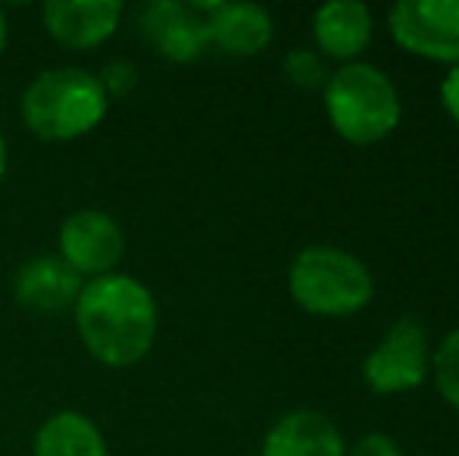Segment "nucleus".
<instances>
[{
    "label": "nucleus",
    "mask_w": 459,
    "mask_h": 456,
    "mask_svg": "<svg viewBox=\"0 0 459 456\" xmlns=\"http://www.w3.org/2000/svg\"><path fill=\"white\" fill-rule=\"evenodd\" d=\"M107 94L97 75L75 66L44 69L22 94V122L44 141H73L107 116Z\"/></svg>",
    "instance_id": "obj_2"
},
{
    "label": "nucleus",
    "mask_w": 459,
    "mask_h": 456,
    "mask_svg": "<svg viewBox=\"0 0 459 456\" xmlns=\"http://www.w3.org/2000/svg\"><path fill=\"white\" fill-rule=\"evenodd\" d=\"M126 254L122 226L103 210H79L60 226V260L79 275H109Z\"/></svg>",
    "instance_id": "obj_7"
},
{
    "label": "nucleus",
    "mask_w": 459,
    "mask_h": 456,
    "mask_svg": "<svg viewBox=\"0 0 459 456\" xmlns=\"http://www.w3.org/2000/svg\"><path fill=\"white\" fill-rule=\"evenodd\" d=\"M325 113L332 128L351 144H375L400 122L394 82L368 63H344L325 82Z\"/></svg>",
    "instance_id": "obj_4"
},
{
    "label": "nucleus",
    "mask_w": 459,
    "mask_h": 456,
    "mask_svg": "<svg viewBox=\"0 0 459 456\" xmlns=\"http://www.w3.org/2000/svg\"><path fill=\"white\" fill-rule=\"evenodd\" d=\"M260 456H347V447L325 413L294 409L269 428Z\"/></svg>",
    "instance_id": "obj_11"
},
{
    "label": "nucleus",
    "mask_w": 459,
    "mask_h": 456,
    "mask_svg": "<svg viewBox=\"0 0 459 456\" xmlns=\"http://www.w3.org/2000/svg\"><path fill=\"white\" fill-rule=\"evenodd\" d=\"M441 104L444 110L450 113V119L459 125V63L456 66H450V73L444 75L441 82Z\"/></svg>",
    "instance_id": "obj_19"
},
{
    "label": "nucleus",
    "mask_w": 459,
    "mask_h": 456,
    "mask_svg": "<svg viewBox=\"0 0 459 456\" xmlns=\"http://www.w3.org/2000/svg\"><path fill=\"white\" fill-rule=\"evenodd\" d=\"M97 82H100L107 100L126 98V94L138 85V69H134L128 60H113V63H107V66H103V73L97 75Z\"/></svg>",
    "instance_id": "obj_17"
},
{
    "label": "nucleus",
    "mask_w": 459,
    "mask_h": 456,
    "mask_svg": "<svg viewBox=\"0 0 459 456\" xmlns=\"http://www.w3.org/2000/svg\"><path fill=\"white\" fill-rule=\"evenodd\" d=\"M431 369H435V384L441 397L454 409H459V329L447 331L444 341L437 344L435 357H431Z\"/></svg>",
    "instance_id": "obj_15"
},
{
    "label": "nucleus",
    "mask_w": 459,
    "mask_h": 456,
    "mask_svg": "<svg viewBox=\"0 0 459 456\" xmlns=\"http://www.w3.org/2000/svg\"><path fill=\"white\" fill-rule=\"evenodd\" d=\"M429 366V331L416 316H403L368 350L363 359V378L375 394H403L425 382Z\"/></svg>",
    "instance_id": "obj_5"
},
{
    "label": "nucleus",
    "mask_w": 459,
    "mask_h": 456,
    "mask_svg": "<svg viewBox=\"0 0 459 456\" xmlns=\"http://www.w3.org/2000/svg\"><path fill=\"white\" fill-rule=\"evenodd\" d=\"M6 35H10V31H6V19H4V10H0V54H4V47H6Z\"/></svg>",
    "instance_id": "obj_20"
},
{
    "label": "nucleus",
    "mask_w": 459,
    "mask_h": 456,
    "mask_svg": "<svg viewBox=\"0 0 459 456\" xmlns=\"http://www.w3.org/2000/svg\"><path fill=\"white\" fill-rule=\"evenodd\" d=\"M82 344L103 366H134L157 341V300L134 275L109 272L82 285L73 306Z\"/></svg>",
    "instance_id": "obj_1"
},
{
    "label": "nucleus",
    "mask_w": 459,
    "mask_h": 456,
    "mask_svg": "<svg viewBox=\"0 0 459 456\" xmlns=\"http://www.w3.org/2000/svg\"><path fill=\"white\" fill-rule=\"evenodd\" d=\"M35 456H109V451L88 416L56 413L38 428Z\"/></svg>",
    "instance_id": "obj_14"
},
{
    "label": "nucleus",
    "mask_w": 459,
    "mask_h": 456,
    "mask_svg": "<svg viewBox=\"0 0 459 456\" xmlns=\"http://www.w3.org/2000/svg\"><path fill=\"white\" fill-rule=\"evenodd\" d=\"M347 456H403V453H400L397 441H391L381 432H372V434H363V438L347 451Z\"/></svg>",
    "instance_id": "obj_18"
},
{
    "label": "nucleus",
    "mask_w": 459,
    "mask_h": 456,
    "mask_svg": "<svg viewBox=\"0 0 459 456\" xmlns=\"http://www.w3.org/2000/svg\"><path fill=\"white\" fill-rule=\"evenodd\" d=\"M206 31L212 44L235 56H256L275 38L273 16L256 4H219L206 19Z\"/></svg>",
    "instance_id": "obj_13"
},
{
    "label": "nucleus",
    "mask_w": 459,
    "mask_h": 456,
    "mask_svg": "<svg viewBox=\"0 0 459 456\" xmlns=\"http://www.w3.org/2000/svg\"><path fill=\"white\" fill-rule=\"evenodd\" d=\"M6 172V144H4V134H0V178Z\"/></svg>",
    "instance_id": "obj_21"
},
{
    "label": "nucleus",
    "mask_w": 459,
    "mask_h": 456,
    "mask_svg": "<svg viewBox=\"0 0 459 456\" xmlns=\"http://www.w3.org/2000/svg\"><path fill=\"white\" fill-rule=\"evenodd\" d=\"M284 75L300 88H325V82L332 73H328L325 60H322L316 50L297 47L284 56Z\"/></svg>",
    "instance_id": "obj_16"
},
{
    "label": "nucleus",
    "mask_w": 459,
    "mask_h": 456,
    "mask_svg": "<svg viewBox=\"0 0 459 456\" xmlns=\"http://www.w3.org/2000/svg\"><path fill=\"white\" fill-rule=\"evenodd\" d=\"M141 35L160 56L172 63H191L204 54L210 44L206 16L197 6L176 4V0H157L141 10Z\"/></svg>",
    "instance_id": "obj_8"
},
{
    "label": "nucleus",
    "mask_w": 459,
    "mask_h": 456,
    "mask_svg": "<svg viewBox=\"0 0 459 456\" xmlns=\"http://www.w3.org/2000/svg\"><path fill=\"white\" fill-rule=\"evenodd\" d=\"M13 294L25 310L63 313L73 310L82 294V275L73 272L60 256H31L13 279Z\"/></svg>",
    "instance_id": "obj_10"
},
{
    "label": "nucleus",
    "mask_w": 459,
    "mask_h": 456,
    "mask_svg": "<svg viewBox=\"0 0 459 456\" xmlns=\"http://www.w3.org/2000/svg\"><path fill=\"white\" fill-rule=\"evenodd\" d=\"M387 29L410 54L459 63V0H400L387 13Z\"/></svg>",
    "instance_id": "obj_6"
},
{
    "label": "nucleus",
    "mask_w": 459,
    "mask_h": 456,
    "mask_svg": "<svg viewBox=\"0 0 459 456\" xmlns=\"http://www.w3.org/2000/svg\"><path fill=\"white\" fill-rule=\"evenodd\" d=\"M44 29L69 50H94L113 38L122 19L119 0H48Z\"/></svg>",
    "instance_id": "obj_9"
},
{
    "label": "nucleus",
    "mask_w": 459,
    "mask_h": 456,
    "mask_svg": "<svg viewBox=\"0 0 459 456\" xmlns=\"http://www.w3.org/2000/svg\"><path fill=\"white\" fill-rule=\"evenodd\" d=\"M288 291L313 316H353L372 300L375 281L359 256L341 247L313 244L288 269Z\"/></svg>",
    "instance_id": "obj_3"
},
{
    "label": "nucleus",
    "mask_w": 459,
    "mask_h": 456,
    "mask_svg": "<svg viewBox=\"0 0 459 456\" xmlns=\"http://www.w3.org/2000/svg\"><path fill=\"white\" fill-rule=\"evenodd\" d=\"M313 38L325 56L357 63V56L372 41V13L359 0H332L316 10Z\"/></svg>",
    "instance_id": "obj_12"
}]
</instances>
